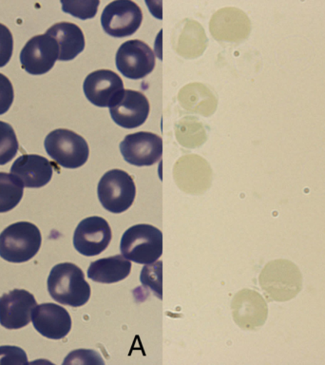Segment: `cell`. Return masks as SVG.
Here are the masks:
<instances>
[{"mask_svg": "<svg viewBox=\"0 0 325 365\" xmlns=\"http://www.w3.org/2000/svg\"><path fill=\"white\" fill-rule=\"evenodd\" d=\"M150 110V102L145 94L133 90H123L110 106L111 119L128 130L144 124Z\"/></svg>", "mask_w": 325, "mask_h": 365, "instance_id": "obj_11", "label": "cell"}, {"mask_svg": "<svg viewBox=\"0 0 325 365\" xmlns=\"http://www.w3.org/2000/svg\"><path fill=\"white\" fill-rule=\"evenodd\" d=\"M42 244L39 228L29 222H14L0 233V257L21 264L33 259Z\"/></svg>", "mask_w": 325, "mask_h": 365, "instance_id": "obj_2", "label": "cell"}, {"mask_svg": "<svg viewBox=\"0 0 325 365\" xmlns=\"http://www.w3.org/2000/svg\"><path fill=\"white\" fill-rule=\"evenodd\" d=\"M115 64L120 73L128 79L144 78L155 68V53L141 40H128L123 43L115 56Z\"/></svg>", "mask_w": 325, "mask_h": 365, "instance_id": "obj_8", "label": "cell"}, {"mask_svg": "<svg viewBox=\"0 0 325 365\" xmlns=\"http://www.w3.org/2000/svg\"><path fill=\"white\" fill-rule=\"evenodd\" d=\"M143 21L141 8L130 0H116L105 6L101 16L103 30L108 36L123 38L133 36Z\"/></svg>", "mask_w": 325, "mask_h": 365, "instance_id": "obj_7", "label": "cell"}, {"mask_svg": "<svg viewBox=\"0 0 325 365\" xmlns=\"http://www.w3.org/2000/svg\"><path fill=\"white\" fill-rule=\"evenodd\" d=\"M111 236V228L104 218L88 217L79 222L74 231V248L82 255L97 256L107 250Z\"/></svg>", "mask_w": 325, "mask_h": 365, "instance_id": "obj_12", "label": "cell"}, {"mask_svg": "<svg viewBox=\"0 0 325 365\" xmlns=\"http://www.w3.org/2000/svg\"><path fill=\"white\" fill-rule=\"evenodd\" d=\"M262 284L273 299L288 302L302 289V275L299 267L288 259H276L267 265Z\"/></svg>", "mask_w": 325, "mask_h": 365, "instance_id": "obj_6", "label": "cell"}, {"mask_svg": "<svg viewBox=\"0 0 325 365\" xmlns=\"http://www.w3.org/2000/svg\"><path fill=\"white\" fill-rule=\"evenodd\" d=\"M54 165L45 157L36 154H24L14 161L11 174L21 181L23 187H45L53 178Z\"/></svg>", "mask_w": 325, "mask_h": 365, "instance_id": "obj_16", "label": "cell"}, {"mask_svg": "<svg viewBox=\"0 0 325 365\" xmlns=\"http://www.w3.org/2000/svg\"><path fill=\"white\" fill-rule=\"evenodd\" d=\"M62 10L76 19L86 20L96 16L100 1L98 0H79V1H61Z\"/></svg>", "mask_w": 325, "mask_h": 365, "instance_id": "obj_21", "label": "cell"}, {"mask_svg": "<svg viewBox=\"0 0 325 365\" xmlns=\"http://www.w3.org/2000/svg\"><path fill=\"white\" fill-rule=\"evenodd\" d=\"M25 351L17 346H0V364H27Z\"/></svg>", "mask_w": 325, "mask_h": 365, "instance_id": "obj_23", "label": "cell"}, {"mask_svg": "<svg viewBox=\"0 0 325 365\" xmlns=\"http://www.w3.org/2000/svg\"><path fill=\"white\" fill-rule=\"evenodd\" d=\"M46 153L62 168H81L87 163L90 148L87 141L73 130L58 128L48 133L44 142Z\"/></svg>", "mask_w": 325, "mask_h": 365, "instance_id": "obj_4", "label": "cell"}, {"mask_svg": "<svg viewBox=\"0 0 325 365\" xmlns=\"http://www.w3.org/2000/svg\"><path fill=\"white\" fill-rule=\"evenodd\" d=\"M31 322L40 335L51 339H64L71 329V318L68 311L51 302L36 307Z\"/></svg>", "mask_w": 325, "mask_h": 365, "instance_id": "obj_15", "label": "cell"}, {"mask_svg": "<svg viewBox=\"0 0 325 365\" xmlns=\"http://www.w3.org/2000/svg\"><path fill=\"white\" fill-rule=\"evenodd\" d=\"M14 51L13 34L5 25L0 23V68L10 61Z\"/></svg>", "mask_w": 325, "mask_h": 365, "instance_id": "obj_22", "label": "cell"}, {"mask_svg": "<svg viewBox=\"0 0 325 365\" xmlns=\"http://www.w3.org/2000/svg\"><path fill=\"white\" fill-rule=\"evenodd\" d=\"M120 250L136 264H153L162 254V231L148 224L133 225L123 234Z\"/></svg>", "mask_w": 325, "mask_h": 365, "instance_id": "obj_3", "label": "cell"}, {"mask_svg": "<svg viewBox=\"0 0 325 365\" xmlns=\"http://www.w3.org/2000/svg\"><path fill=\"white\" fill-rule=\"evenodd\" d=\"M131 264L123 255H115L91 262L88 278L99 284H115L130 275Z\"/></svg>", "mask_w": 325, "mask_h": 365, "instance_id": "obj_18", "label": "cell"}, {"mask_svg": "<svg viewBox=\"0 0 325 365\" xmlns=\"http://www.w3.org/2000/svg\"><path fill=\"white\" fill-rule=\"evenodd\" d=\"M59 57L56 40L47 34L31 37L20 53V63L31 76H42L53 68Z\"/></svg>", "mask_w": 325, "mask_h": 365, "instance_id": "obj_9", "label": "cell"}, {"mask_svg": "<svg viewBox=\"0 0 325 365\" xmlns=\"http://www.w3.org/2000/svg\"><path fill=\"white\" fill-rule=\"evenodd\" d=\"M124 90V83L118 74L110 70L93 71L86 77L83 91L91 104L110 108L116 96Z\"/></svg>", "mask_w": 325, "mask_h": 365, "instance_id": "obj_14", "label": "cell"}, {"mask_svg": "<svg viewBox=\"0 0 325 365\" xmlns=\"http://www.w3.org/2000/svg\"><path fill=\"white\" fill-rule=\"evenodd\" d=\"M97 195L105 210L114 214L123 213L133 205L135 199V182L125 170H111L100 179Z\"/></svg>", "mask_w": 325, "mask_h": 365, "instance_id": "obj_5", "label": "cell"}, {"mask_svg": "<svg viewBox=\"0 0 325 365\" xmlns=\"http://www.w3.org/2000/svg\"><path fill=\"white\" fill-rule=\"evenodd\" d=\"M36 301L24 289H14L0 297V324L7 329H20L31 321Z\"/></svg>", "mask_w": 325, "mask_h": 365, "instance_id": "obj_13", "label": "cell"}, {"mask_svg": "<svg viewBox=\"0 0 325 365\" xmlns=\"http://www.w3.org/2000/svg\"><path fill=\"white\" fill-rule=\"evenodd\" d=\"M47 287L54 301L68 307H83L91 298V287L86 282L85 274L73 262H62L53 267Z\"/></svg>", "mask_w": 325, "mask_h": 365, "instance_id": "obj_1", "label": "cell"}, {"mask_svg": "<svg viewBox=\"0 0 325 365\" xmlns=\"http://www.w3.org/2000/svg\"><path fill=\"white\" fill-rule=\"evenodd\" d=\"M46 34L56 39L58 44L59 61H71L84 51V34L73 23H56L48 28Z\"/></svg>", "mask_w": 325, "mask_h": 365, "instance_id": "obj_17", "label": "cell"}, {"mask_svg": "<svg viewBox=\"0 0 325 365\" xmlns=\"http://www.w3.org/2000/svg\"><path fill=\"white\" fill-rule=\"evenodd\" d=\"M14 91L10 79L0 73V115L7 113L13 105Z\"/></svg>", "mask_w": 325, "mask_h": 365, "instance_id": "obj_24", "label": "cell"}, {"mask_svg": "<svg viewBox=\"0 0 325 365\" xmlns=\"http://www.w3.org/2000/svg\"><path fill=\"white\" fill-rule=\"evenodd\" d=\"M21 181L13 174L0 173V213L14 210L23 197Z\"/></svg>", "mask_w": 325, "mask_h": 365, "instance_id": "obj_19", "label": "cell"}, {"mask_svg": "<svg viewBox=\"0 0 325 365\" xmlns=\"http://www.w3.org/2000/svg\"><path fill=\"white\" fill-rule=\"evenodd\" d=\"M120 151L125 161L135 167H150L162 155V140L148 131L128 134L120 143Z\"/></svg>", "mask_w": 325, "mask_h": 365, "instance_id": "obj_10", "label": "cell"}, {"mask_svg": "<svg viewBox=\"0 0 325 365\" xmlns=\"http://www.w3.org/2000/svg\"><path fill=\"white\" fill-rule=\"evenodd\" d=\"M19 144L13 127L0 121V165L11 162L19 153Z\"/></svg>", "mask_w": 325, "mask_h": 365, "instance_id": "obj_20", "label": "cell"}]
</instances>
